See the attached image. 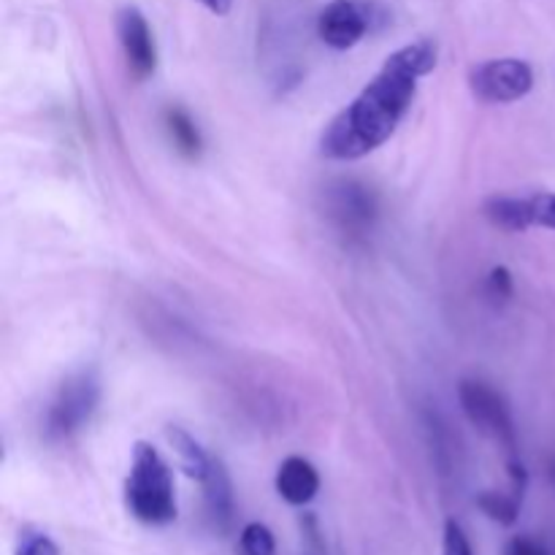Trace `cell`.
<instances>
[{"instance_id": "5bb4252c", "label": "cell", "mask_w": 555, "mask_h": 555, "mask_svg": "<svg viewBox=\"0 0 555 555\" xmlns=\"http://www.w3.org/2000/svg\"><path fill=\"white\" fill-rule=\"evenodd\" d=\"M520 504H524V493L509 491V493H496L486 491L477 496V507L488 515L491 520L502 526H513L520 515Z\"/></svg>"}, {"instance_id": "277c9868", "label": "cell", "mask_w": 555, "mask_h": 555, "mask_svg": "<svg viewBox=\"0 0 555 555\" xmlns=\"http://www.w3.org/2000/svg\"><path fill=\"white\" fill-rule=\"evenodd\" d=\"M459 401L477 431L507 448V453H515V423L502 393H496L491 385L480 383V379H464L459 385Z\"/></svg>"}, {"instance_id": "52a82bcc", "label": "cell", "mask_w": 555, "mask_h": 555, "mask_svg": "<svg viewBox=\"0 0 555 555\" xmlns=\"http://www.w3.org/2000/svg\"><path fill=\"white\" fill-rule=\"evenodd\" d=\"M372 16L361 0H331L318 16V36L331 49H352L369 33Z\"/></svg>"}, {"instance_id": "6da1fadb", "label": "cell", "mask_w": 555, "mask_h": 555, "mask_svg": "<svg viewBox=\"0 0 555 555\" xmlns=\"http://www.w3.org/2000/svg\"><path fill=\"white\" fill-rule=\"evenodd\" d=\"M437 68V43L415 41L390 54L379 74L325 128L320 150L331 160H358L393 135L417 95V81Z\"/></svg>"}, {"instance_id": "7a4b0ae2", "label": "cell", "mask_w": 555, "mask_h": 555, "mask_svg": "<svg viewBox=\"0 0 555 555\" xmlns=\"http://www.w3.org/2000/svg\"><path fill=\"white\" fill-rule=\"evenodd\" d=\"M125 504L130 515L146 526H168L177 520L171 469L150 442L133 444L130 475L125 482Z\"/></svg>"}, {"instance_id": "9a60e30c", "label": "cell", "mask_w": 555, "mask_h": 555, "mask_svg": "<svg viewBox=\"0 0 555 555\" xmlns=\"http://www.w3.org/2000/svg\"><path fill=\"white\" fill-rule=\"evenodd\" d=\"M238 551H242V555H274V534L263 524L244 526L242 537H238Z\"/></svg>"}, {"instance_id": "2e32d148", "label": "cell", "mask_w": 555, "mask_h": 555, "mask_svg": "<svg viewBox=\"0 0 555 555\" xmlns=\"http://www.w3.org/2000/svg\"><path fill=\"white\" fill-rule=\"evenodd\" d=\"M442 555H475L469 537L464 534V529H461L455 520H448V524H444Z\"/></svg>"}, {"instance_id": "ba28073f", "label": "cell", "mask_w": 555, "mask_h": 555, "mask_svg": "<svg viewBox=\"0 0 555 555\" xmlns=\"http://www.w3.org/2000/svg\"><path fill=\"white\" fill-rule=\"evenodd\" d=\"M117 36L119 43H122L130 74L141 81L150 79L157 68V47L155 36H152L150 30V22L144 20V14H141L139 9H133V5L119 11Z\"/></svg>"}, {"instance_id": "8fae6325", "label": "cell", "mask_w": 555, "mask_h": 555, "mask_svg": "<svg viewBox=\"0 0 555 555\" xmlns=\"http://www.w3.org/2000/svg\"><path fill=\"white\" fill-rule=\"evenodd\" d=\"M486 217L502 231H529L534 225V211H531V198H509V195H496L486 204Z\"/></svg>"}, {"instance_id": "3957f363", "label": "cell", "mask_w": 555, "mask_h": 555, "mask_svg": "<svg viewBox=\"0 0 555 555\" xmlns=\"http://www.w3.org/2000/svg\"><path fill=\"white\" fill-rule=\"evenodd\" d=\"M101 401V383L95 372H79L65 379L43 417V434L52 442L70 439L90 423Z\"/></svg>"}, {"instance_id": "d6986e66", "label": "cell", "mask_w": 555, "mask_h": 555, "mask_svg": "<svg viewBox=\"0 0 555 555\" xmlns=\"http://www.w3.org/2000/svg\"><path fill=\"white\" fill-rule=\"evenodd\" d=\"M14 555H60V547L47 534H30L22 540L20 551Z\"/></svg>"}, {"instance_id": "44dd1931", "label": "cell", "mask_w": 555, "mask_h": 555, "mask_svg": "<svg viewBox=\"0 0 555 555\" xmlns=\"http://www.w3.org/2000/svg\"><path fill=\"white\" fill-rule=\"evenodd\" d=\"M551 475H553V482H555V466H553V472H551Z\"/></svg>"}, {"instance_id": "e0dca14e", "label": "cell", "mask_w": 555, "mask_h": 555, "mask_svg": "<svg viewBox=\"0 0 555 555\" xmlns=\"http://www.w3.org/2000/svg\"><path fill=\"white\" fill-rule=\"evenodd\" d=\"M531 211H534V225L555 231V193L531 195Z\"/></svg>"}, {"instance_id": "ac0fdd59", "label": "cell", "mask_w": 555, "mask_h": 555, "mask_svg": "<svg viewBox=\"0 0 555 555\" xmlns=\"http://www.w3.org/2000/svg\"><path fill=\"white\" fill-rule=\"evenodd\" d=\"M488 296L496 298V301H507L513 298V274H509L504 266H496L488 274Z\"/></svg>"}, {"instance_id": "9c48e42d", "label": "cell", "mask_w": 555, "mask_h": 555, "mask_svg": "<svg viewBox=\"0 0 555 555\" xmlns=\"http://www.w3.org/2000/svg\"><path fill=\"white\" fill-rule=\"evenodd\" d=\"M320 491V475L309 461L293 459L282 461L280 472H276V493L285 499L293 507H304V504L312 502Z\"/></svg>"}, {"instance_id": "4fadbf2b", "label": "cell", "mask_w": 555, "mask_h": 555, "mask_svg": "<svg viewBox=\"0 0 555 555\" xmlns=\"http://www.w3.org/2000/svg\"><path fill=\"white\" fill-rule=\"evenodd\" d=\"M166 130L171 135V141L177 144V150L182 152L184 157H198L201 152V133L195 128L193 117H190L184 108L173 106L166 112Z\"/></svg>"}, {"instance_id": "7c38bea8", "label": "cell", "mask_w": 555, "mask_h": 555, "mask_svg": "<svg viewBox=\"0 0 555 555\" xmlns=\"http://www.w3.org/2000/svg\"><path fill=\"white\" fill-rule=\"evenodd\" d=\"M168 442L173 444V450H177L179 455V464H182L184 475L193 477V480H204L206 472H209L211 466V455L206 453L204 448H201L198 442H195L193 437H190L184 428H177L171 426L168 428Z\"/></svg>"}, {"instance_id": "ffe728a7", "label": "cell", "mask_w": 555, "mask_h": 555, "mask_svg": "<svg viewBox=\"0 0 555 555\" xmlns=\"http://www.w3.org/2000/svg\"><path fill=\"white\" fill-rule=\"evenodd\" d=\"M198 3H204L206 9L211 11V14H217V16H225L228 11H231L233 0H198Z\"/></svg>"}, {"instance_id": "30bf717a", "label": "cell", "mask_w": 555, "mask_h": 555, "mask_svg": "<svg viewBox=\"0 0 555 555\" xmlns=\"http://www.w3.org/2000/svg\"><path fill=\"white\" fill-rule=\"evenodd\" d=\"M201 486H204L206 513H209L211 524L225 531L233 520V486L231 475H228L220 459H211V466L204 480H201Z\"/></svg>"}, {"instance_id": "5b68a950", "label": "cell", "mask_w": 555, "mask_h": 555, "mask_svg": "<svg viewBox=\"0 0 555 555\" xmlns=\"http://www.w3.org/2000/svg\"><path fill=\"white\" fill-rule=\"evenodd\" d=\"M472 95L482 103H515L534 87V70L526 60L499 57L472 68Z\"/></svg>"}, {"instance_id": "7402d4cb", "label": "cell", "mask_w": 555, "mask_h": 555, "mask_svg": "<svg viewBox=\"0 0 555 555\" xmlns=\"http://www.w3.org/2000/svg\"><path fill=\"white\" fill-rule=\"evenodd\" d=\"M540 555H542V553H540Z\"/></svg>"}, {"instance_id": "8992f818", "label": "cell", "mask_w": 555, "mask_h": 555, "mask_svg": "<svg viewBox=\"0 0 555 555\" xmlns=\"http://www.w3.org/2000/svg\"><path fill=\"white\" fill-rule=\"evenodd\" d=\"M325 211L345 236L363 238L377 220V198L366 184L339 179L325 190Z\"/></svg>"}]
</instances>
